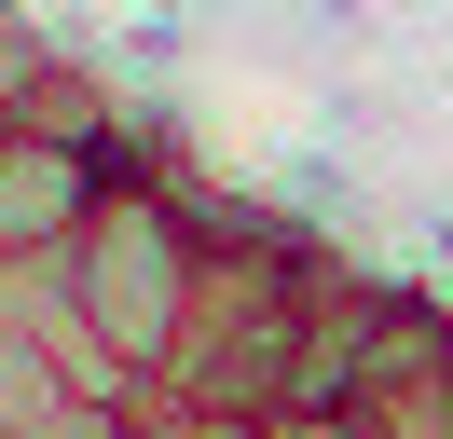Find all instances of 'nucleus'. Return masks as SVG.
Here are the masks:
<instances>
[{"label":"nucleus","instance_id":"f257e3e1","mask_svg":"<svg viewBox=\"0 0 453 439\" xmlns=\"http://www.w3.org/2000/svg\"><path fill=\"white\" fill-rule=\"evenodd\" d=\"M193 261H206V234H193V206H179V165L165 151L124 165L111 206L69 234V302H83V343H96V371H111L124 412L165 384L179 329H193Z\"/></svg>","mask_w":453,"mask_h":439},{"label":"nucleus","instance_id":"f03ea898","mask_svg":"<svg viewBox=\"0 0 453 439\" xmlns=\"http://www.w3.org/2000/svg\"><path fill=\"white\" fill-rule=\"evenodd\" d=\"M124 165H151V137H138V151H96V137L0 124V261H69V234L111 206Z\"/></svg>","mask_w":453,"mask_h":439},{"label":"nucleus","instance_id":"7ed1b4c3","mask_svg":"<svg viewBox=\"0 0 453 439\" xmlns=\"http://www.w3.org/2000/svg\"><path fill=\"white\" fill-rule=\"evenodd\" d=\"M83 412H124V398H96V371H69L42 329L0 316V439H69Z\"/></svg>","mask_w":453,"mask_h":439},{"label":"nucleus","instance_id":"20e7f679","mask_svg":"<svg viewBox=\"0 0 453 439\" xmlns=\"http://www.w3.org/2000/svg\"><path fill=\"white\" fill-rule=\"evenodd\" d=\"M275 439H357V426H275Z\"/></svg>","mask_w":453,"mask_h":439},{"label":"nucleus","instance_id":"39448f33","mask_svg":"<svg viewBox=\"0 0 453 439\" xmlns=\"http://www.w3.org/2000/svg\"><path fill=\"white\" fill-rule=\"evenodd\" d=\"M0 14H14V0H0Z\"/></svg>","mask_w":453,"mask_h":439}]
</instances>
